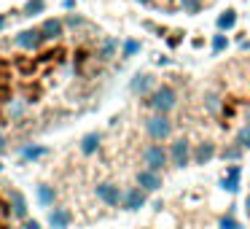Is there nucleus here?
<instances>
[{
	"label": "nucleus",
	"instance_id": "1",
	"mask_svg": "<svg viewBox=\"0 0 250 229\" xmlns=\"http://www.w3.org/2000/svg\"><path fill=\"white\" fill-rule=\"evenodd\" d=\"M140 105L148 108L151 114H167L169 116L180 105V92H178V87H175L172 81H162L148 97L140 100Z\"/></svg>",
	"mask_w": 250,
	"mask_h": 229
},
{
	"label": "nucleus",
	"instance_id": "2",
	"mask_svg": "<svg viewBox=\"0 0 250 229\" xmlns=\"http://www.w3.org/2000/svg\"><path fill=\"white\" fill-rule=\"evenodd\" d=\"M143 130H146L148 140L164 143L175 135V121H172V116H167V114H148L146 119H143Z\"/></svg>",
	"mask_w": 250,
	"mask_h": 229
},
{
	"label": "nucleus",
	"instance_id": "3",
	"mask_svg": "<svg viewBox=\"0 0 250 229\" xmlns=\"http://www.w3.org/2000/svg\"><path fill=\"white\" fill-rule=\"evenodd\" d=\"M140 159H143V167H151V170H156V173H164V170L169 167L167 146H164V143H156V140H151L148 146H143Z\"/></svg>",
	"mask_w": 250,
	"mask_h": 229
},
{
	"label": "nucleus",
	"instance_id": "4",
	"mask_svg": "<svg viewBox=\"0 0 250 229\" xmlns=\"http://www.w3.org/2000/svg\"><path fill=\"white\" fill-rule=\"evenodd\" d=\"M169 151V167L186 170L191 167V154H194V143L188 137H172V143L167 146Z\"/></svg>",
	"mask_w": 250,
	"mask_h": 229
},
{
	"label": "nucleus",
	"instance_id": "5",
	"mask_svg": "<svg viewBox=\"0 0 250 229\" xmlns=\"http://www.w3.org/2000/svg\"><path fill=\"white\" fill-rule=\"evenodd\" d=\"M156 87H159V76H156V73H151V70H137L135 76L129 78V84H126V92H129L132 97L143 100V97H148V94H151Z\"/></svg>",
	"mask_w": 250,
	"mask_h": 229
},
{
	"label": "nucleus",
	"instance_id": "6",
	"mask_svg": "<svg viewBox=\"0 0 250 229\" xmlns=\"http://www.w3.org/2000/svg\"><path fill=\"white\" fill-rule=\"evenodd\" d=\"M94 197H97L100 205L119 210L121 200H124V189H121L116 181H100V183H94Z\"/></svg>",
	"mask_w": 250,
	"mask_h": 229
},
{
	"label": "nucleus",
	"instance_id": "7",
	"mask_svg": "<svg viewBox=\"0 0 250 229\" xmlns=\"http://www.w3.org/2000/svg\"><path fill=\"white\" fill-rule=\"evenodd\" d=\"M3 194H6L8 210H11V218L24 221V218L30 216V202H27V197L22 194V189H17V186H6V189H3Z\"/></svg>",
	"mask_w": 250,
	"mask_h": 229
},
{
	"label": "nucleus",
	"instance_id": "8",
	"mask_svg": "<svg viewBox=\"0 0 250 229\" xmlns=\"http://www.w3.org/2000/svg\"><path fill=\"white\" fill-rule=\"evenodd\" d=\"M11 44L17 46V49H22V51H41L46 46V38L41 35L38 27H24V30H19V33L14 35Z\"/></svg>",
	"mask_w": 250,
	"mask_h": 229
},
{
	"label": "nucleus",
	"instance_id": "9",
	"mask_svg": "<svg viewBox=\"0 0 250 229\" xmlns=\"http://www.w3.org/2000/svg\"><path fill=\"white\" fill-rule=\"evenodd\" d=\"M49 151L51 148L46 146V143H35V140H24L22 146H17V157H19V162H24V164L41 162V159L49 157Z\"/></svg>",
	"mask_w": 250,
	"mask_h": 229
},
{
	"label": "nucleus",
	"instance_id": "10",
	"mask_svg": "<svg viewBox=\"0 0 250 229\" xmlns=\"http://www.w3.org/2000/svg\"><path fill=\"white\" fill-rule=\"evenodd\" d=\"M148 205V191H143L140 186H126L124 189V200H121V207L119 210L124 213H140L143 207Z\"/></svg>",
	"mask_w": 250,
	"mask_h": 229
},
{
	"label": "nucleus",
	"instance_id": "11",
	"mask_svg": "<svg viewBox=\"0 0 250 229\" xmlns=\"http://www.w3.org/2000/svg\"><path fill=\"white\" fill-rule=\"evenodd\" d=\"M135 183L140 186L143 191H148V194H156L164 186V173H156V170H151V167H140L135 173Z\"/></svg>",
	"mask_w": 250,
	"mask_h": 229
},
{
	"label": "nucleus",
	"instance_id": "12",
	"mask_svg": "<svg viewBox=\"0 0 250 229\" xmlns=\"http://www.w3.org/2000/svg\"><path fill=\"white\" fill-rule=\"evenodd\" d=\"M46 227L49 229H70L73 227V210L67 205H60V202H57L54 207L46 210Z\"/></svg>",
	"mask_w": 250,
	"mask_h": 229
},
{
	"label": "nucleus",
	"instance_id": "13",
	"mask_svg": "<svg viewBox=\"0 0 250 229\" xmlns=\"http://www.w3.org/2000/svg\"><path fill=\"white\" fill-rule=\"evenodd\" d=\"M38 30H41V35L46 38V44H57V41H62V35L67 33L62 17H46L43 22L38 24Z\"/></svg>",
	"mask_w": 250,
	"mask_h": 229
},
{
	"label": "nucleus",
	"instance_id": "14",
	"mask_svg": "<svg viewBox=\"0 0 250 229\" xmlns=\"http://www.w3.org/2000/svg\"><path fill=\"white\" fill-rule=\"evenodd\" d=\"M119 49H121V41L113 38V35H103L97 41V49H94V60L97 62H110L119 57Z\"/></svg>",
	"mask_w": 250,
	"mask_h": 229
},
{
	"label": "nucleus",
	"instance_id": "15",
	"mask_svg": "<svg viewBox=\"0 0 250 229\" xmlns=\"http://www.w3.org/2000/svg\"><path fill=\"white\" fill-rule=\"evenodd\" d=\"M215 157H218V143H215V140H202V143H196V146H194L191 164H199V167H205V164H210Z\"/></svg>",
	"mask_w": 250,
	"mask_h": 229
},
{
	"label": "nucleus",
	"instance_id": "16",
	"mask_svg": "<svg viewBox=\"0 0 250 229\" xmlns=\"http://www.w3.org/2000/svg\"><path fill=\"white\" fill-rule=\"evenodd\" d=\"M103 148V132L100 130H89V132H83L81 135V140H78V154L81 157H94V154Z\"/></svg>",
	"mask_w": 250,
	"mask_h": 229
},
{
	"label": "nucleus",
	"instance_id": "17",
	"mask_svg": "<svg viewBox=\"0 0 250 229\" xmlns=\"http://www.w3.org/2000/svg\"><path fill=\"white\" fill-rule=\"evenodd\" d=\"M35 202H38V207H54L57 202H60V191H57V186L46 183V181H41V183H35Z\"/></svg>",
	"mask_w": 250,
	"mask_h": 229
},
{
	"label": "nucleus",
	"instance_id": "18",
	"mask_svg": "<svg viewBox=\"0 0 250 229\" xmlns=\"http://www.w3.org/2000/svg\"><path fill=\"white\" fill-rule=\"evenodd\" d=\"M202 108H205V114H210V116H221L223 108H226V100H223L221 92L207 89V92L202 94Z\"/></svg>",
	"mask_w": 250,
	"mask_h": 229
},
{
	"label": "nucleus",
	"instance_id": "19",
	"mask_svg": "<svg viewBox=\"0 0 250 229\" xmlns=\"http://www.w3.org/2000/svg\"><path fill=\"white\" fill-rule=\"evenodd\" d=\"M237 22H239V14H237V8H223L221 14L215 17V30L218 33H231L234 27H237Z\"/></svg>",
	"mask_w": 250,
	"mask_h": 229
},
{
	"label": "nucleus",
	"instance_id": "20",
	"mask_svg": "<svg viewBox=\"0 0 250 229\" xmlns=\"http://www.w3.org/2000/svg\"><path fill=\"white\" fill-rule=\"evenodd\" d=\"M62 22H65V27L70 30V33H81V30L92 27V22L86 19V14H81V11H67L65 17H62Z\"/></svg>",
	"mask_w": 250,
	"mask_h": 229
},
{
	"label": "nucleus",
	"instance_id": "21",
	"mask_svg": "<svg viewBox=\"0 0 250 229\" xmlns=\"http://www.w3.org/2000/svg\"><path fill=\"white\" fill-rule=\"evenodd\" d=\"M46 8H49V0H24V3H22V17L24 19L43 17Z\"/></svg>",
	"mask_w": 250,
	"mask_h": 229
},
{
	"label": "nucleus",
	"instance_id": "22",
	"mask_svg": "<svg viewBox=\"0 0 250 229\" xmlns=\"http://www.w3.org/2000/svg\"><path fill=\"white\" fill-rule=\"evenodd\" d=\"M218 157L223 159V164L226 162H239V159L245 157V148L239 146L237 140H231V143H226L223 148H218Z\"/></svg>",
	"mask_w": 250,
	"mask_h": 229
},
{
	"label": "nucleus",
	"instance_id": "23",
	"mask_svg": "<svg viewBox=\"0 0 250 229\" xmlns=\"http://www.w3.org/2000/svg\"><path fill=\"white\" fill-rule=\"evenodd\" d=\"M140 51H143V41H137V38H124V41H121V49H119V57L126 62V60H135Z\"/></svg>",
	"mask_w": 250,
	"mask_h": 229
},
{
	"label": "nucleus",
	"instance_id": "24",
	"mask_svg": "<svg viewBox=\"0 0 250 229\" xmlns=\"http://www.w3.org/2000/svg\"><path fill=\"white\" fill-rule=\"evenodd\" d=\"M218 229H242L237 218V205H229L223 216H218Z\"/></svg>",
	"mask_w": 250,
	"mask_h": 229
},
{
	"label": "nucleus",
	"instance_id": "25",
	"mask_svg": "<svg viewBox=\"0 0 250 229\" xmlns=\"http://www.w3.org/2000/svg\"><path fill=\"white\" fill-rule=\"evenodd\" d=\"M229 46H231V41H229L226 33H218V30H215V33L210 35V51H212V57H221Z\"/></svg>",
	"mask_w": 250,
	"mask_h": 229
},
{
	"label": "nucleus",
	"instance_id": "26",
	"mask_svg": "<svg viewBox=\"0 0 250 229\" xmlns=\"http://www.w3.org/2000/svg\"><path fill=\"white\" fill-rule=\"evenodd\" d=\"M218 186H221V191H226V194H239V191H242V178H237V175H221V178H218Z\"/></svg>",
	"mask_w": 250,
	"mask_h": 229
},
{
	"label": "nucleus",
	"instance_id": "27",
	"mask_svg": "<svg viewBox=\"0 0 250 229\" xmlns=\"http://www.w3.org/2000/svg\"><path fill=\"white\" fill-rule=\"evenodd\" d=\"M178 6H180V11H183V14H188V17H196V14L205 11L207 0H178Z\"/></svg>",
	"mask_w": 250,
	"mask_h": 229
},
{
	"label": "nucleus",
	"instance_id": "28",
	"mask_svg": "<svg viewBox=\"0 0 250 229\" xmlns=\"http://www.w3.org/2000/svg\"><path fill=\"white\" fill-rule=\"evenodd\" d=\"M234 140L239 143V146L245 148V151H250V124H242L237 132H234Z\"/></svg>",
	"mask_w": 250,
	"mask_h": 229
},
{
	"label": "nucleus",
	"instance_id": "29",
	"mask_svg": "<svg viewBox=\"0 0 250 229\" xmlns=\"http://www.w3.org/2000/svg\"><path fill=\"white\" fill-rule=\"evenodd\" d=\"M186 41V33H180V30H175V33H169V35H164V44L169 46V49H178L180 44Z\"/></svg>",
	"mask_w": 250,
	"mask_h": 229
},
{
	"label": "nucleus",
	"instance_id": "30",
	"mask_svg": "<svg viewBox=\"0 0 250 229\" xmlns=\"http://www.w3.org/2000/svg\"><path fill=\"white\" fill-rule=\"evenodd\" d=\"M24 111H27V108H24V103H22V100H14V103H11V108H8V116H11L14 121H17V119H22V116H24Z\"/></svg>",
	"mask_w": 250,
	"mask_h": 229
},
{
	"label": "nucleus",
	"instance_id": "31",
	"mask_svg": "<svg viewBox=\"0 0 250 229\" xmlns=\"http://www.w3.org/2000/svg\"><path fill=\"white\" fill-rule=\"evenodd\" d=\"M19 229H43V224H41L38 218L27 216V218H24V221H19Z\"/></svg>",
	"mask_w": 250,
	"mask_h": 229
},
{
	"label": "nucleus",
	"instance_id": "32",
	"mask_svg": "<svg viewBox=\"0 0 250 229\" xmlns=\"http://www.w3.org/2000/svg\"><path fill=\"white\" fill-rule=\"evenodd\" d=\"M11 151V143H8V135L3 130H0V159L6 157V154Z\"/></svg>",
	"mask_w": 250,
	"mask_h": 229
},
{
	"label": "nucleus",
	"instance_id": "33",
	"mask_svg": "<svg viewBox=\"0 0 250 229\" xmlns=\"http://www.w3.org/2000/svg\"><path fill=\"white\" fill-rule=\"evenodd\" d=\"M156 65H159V68H167V65H172V60H169L167 54H159V57H156Z\"/></svg>",
	"mask_w": 250,
	"mask_h": 229
},
{
	"label": "nucleus",
	"instance_id": "34",
	"mask_svg": "<svg viewBox=\"0 0 250 229\" xmlns=\"http://www.w3.org/2000/svg\"><path fill=\"white\" fill-rule=\"evenodd\" d=\"M76 6H78V0H62V8L65 11H76Z\"/></svg>",
	"mask_w": 250,
	"mask_h": 229
},
{
	"label": "nucleus",
	"instance_id": "35",
	"mask_svg": "<svg viewBox=\"0 0 250 229\" xmlns=\"http://www.w3.org/2000/svg\"><path fill=\"white\" fill-rule=\"evenodd\" d=\"M8 24H11V19H8L6 14H0V33H3V30H6Z\"/></svg>",
	"mask_w": 250,
	"mask_h": 229
},
{
	"label": "nucleus",
	"instance_id": "36",
	"mask_svg": "<svg viewBox=\"0 0 250 229\" xmlns=\"http://www.w3.org/2000/svg\"><path fill=\"white\" fill-rule=\"evenodd\" d=\"M135 3H140L143 8H156V0H135Z\"/></svg>",
	"mask_w": 250,
	"mask_h": 229
},
{
	"label": "nucleus",
	"instance_id": "37",
	"mask_svg": "<svg viewBox=\"0 0 250 229\" xmlns=\"http://www.w3.org/2000/svg\"><path fill=\"white\" fill-rule=\"evenodd\" d=\"M191 46H194V49H202V46H205V38H191Z\"/></svg>",
	"mask_w": 250,
	"mask_h": 229
},
{
	"label": "nucleus",
	"instance_id": "38",
	"mask_svg": "<svg viewBox=\"0 0 250 229\" xmlns=\"http://www.w3.org/2000/svg\"><path fill=\"white\" fill-rule=\"evenodd\" d=\"M237 46H239V51H250V41H248V38H245V41H239Z\"/></svg>",
	"mask_w": 250,
	"mask_h": 229
},
{
	"label": "nucleus",
	"instance_id": "39",
	"mask_svg": "<svg viewBox=\"0 0 250 229\" xmlns=\"http://www.w3.org/2000/svg\"><path fill=\"white\" fill-rule=\"evenodd\" d=\"M242 207H245V216H248V218H250V194H248V197H245V205H242Z\"/></svg>",
	"mask_w": 250,
	"mask_h": 229
},
{
	"label": "nucleus",
	"instance_id": "40",
	"mask_svg": "<svg viewBox=\"0 0 250 229\" xmlns=\"http://www.w3.org/2000/svg\"><path fill=\"white\" fill-rule=\"evenodd\" d=\"M245 124H250V108L245 111Z\"/></svg>",
	"mask_w": 250,
	"mask_h": 229
},
{
	"label": "nucleus",
	"instance_id": "41",
	"mask_svg": "<svg viewBox=\"0 0 250 229\" xmlns=\"http://www.w3.org/2000/svg\"><path fill=\"white\" fill-rule=\"evenodd\" d=\"M6 173V164H3V159H0V175Z\"/></svg>",
	"mask_w": 250,
	"mask_h": 229
},
{
	"label": "nucleus",
	"instance_id": "42",
	"mask_svg": "<svg viewBox=\"0 0 250 229\" xmlns=\"http://www.w3.org/2000/svg\"><path fill=\"white\" fill-rule=\"evenodd\" d=\"M140 229H151V227H140Z\"/></svg>",
	"mask_w": 250,
	"mask_h": 229
},
{
	"label": "nucleus",
	"instance_id": "43",
	"mask_svg": "<svg viewBox=\"0 0 250 229\" xmlns=\"http://www.w3.org/2000/svg\"><path fill=\"white\" fill-rule=\"evenodd\" d=\"M0 49H3V41H0Z\"/></svg>",
	"mask_w": 250,
	"mask_h": 229
},
{
	"label": "nucleus",
	"instance_id": "44",
	"mask_svg": "<svg viewBox=\"0 0 250 229\" xmlns=\"http://www.w3.org/2000/svg\"><path fill=\"white\" fill-rule=\"evenodd\" d=\"M242 229H245V227H242Z\"/></svg>",
	"mask_w": 250,
	"mask_h": 229
}]
</instances>
